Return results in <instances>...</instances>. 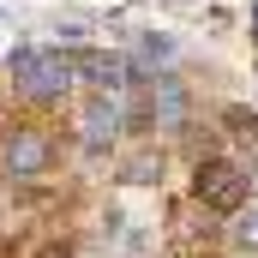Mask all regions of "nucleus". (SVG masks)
<instances>
[{
    "label": "nucleus",
    "instance_id": "1",
    "mask_svg": "<svg viewBox=\"0 0 258 258\" xmlns=\"http://www.w3.org/2000/svg\"><path fill=\"white\" fill-rule=\"evenodd\" d=\"M12 78L30 90V96H66L72 84V60L66 54H42V48H12Z\"/></svg>",
    "mask_w": 258,
    "mask_h": 258
},
{
    "label": "nucleus",
    "instance_id": "2",
    "mask_svg": "<svg viewBox=\"0 0 258 258\" xmlns=\"http://www.w3.org/2000/svg\"><path fill=\"white\" fill-rule=\"evenodd\" d=\"M48 162H54V138H48V132H36V126H12L6 150H0L6 180H36V174H48Z\"/></svg>",
    "mask_w": 258,
    "mask_h": 258
},
{
    "label": "nucleus",
    "instance_id": "3",
    "mask_svg": "<svg viewBox=\"0 0 258 258\" xmlns=\"http://www.w3.org/2000/svg\"><path fill=\"white\" fill-rule=\"evenodd\" d=\"M192 192H198V204H204V210H240V204H246V174H240L234 162L210 156V162H198Z\"/></svg>",
    "mask_w": 258,
    "mask_h": 258
},
{
    "label": "nucleus",
    "instance_id": "4",
    "mask_svg": "<svg viewBox=\"0 0 258 258\" xmlns=\"http://www.w3.org/2000/svg\"><path fill=\"white\" fill-rule=\"evenodd\" d=\"M72 72H78V78H90L96 90H120V84H132V66L120 60V54H96V48L72 54Z\"/></svg>",
    "mask_w": 258,
    "mask_h": 258
},
{
    "label": "nucleus",
    "instance_id": "5",
    "mask_svg": "<svg viewBox=\"0 0 258 258\" xmlns=\"http://www.w3.org/2000/svg\"><path fill=\"white\" fill-rule=\"evenodd\" d=\"M150 120L156 126H180L186 120V90L174 78H156V96H150Z\"/></svg>",
    "mask_w": 258,
    "mask_h": 258
},
{
    "label": "nucleus",
    "instance_id": "6",
    "mask_svg": "<svg viewBox=\"0 0 258 258\" xmlns=\"http://www.w3.org/2000/svg\"><path fill=\"white\" fill-rule=\"evenodd\" d=\"M114 126H120V108H114L108 96H96V102L84 108V138H90V144H102V138H114Z\"/></svg>",
    "mask_w": 258,
    "mask_h": 258
},
{
    "label": "nucleus",
    "instance_id": "7",
    "mask_svg": "<svg viewBox=\"0 0 258 258\" xmlns=\"http://www.w3.org/2000/svg\"><path fill=\"white\" fill-rule=\"evenodd\" d=\"M156 174H162V162H156V156H132L126 168H120V180H132V186H150Z\"/></svg>",
    "mask_w": 258,
    "mask_h": 258
},
{
    "label": "nucleus",
    "instance_id": "8",
    "mask_svg": "<svg viewBox=\"0 0 258 258\" xmlns=\"http://www.w3.org/2000/svg\"><path fill=\"white\" fill-rule=\"evenodd\" d=\"M222 126L234 132V138H258V114L252 108H222Z\"/></svg>",
    "mask_w": 258,
    "mask_h": 258
},
{
    "label": "nucleus",
    "instance_id": "9",
    "mask_svg": "<svg viewBox=\"0 0 258 258\" xmlns=\"http://www.w3.org/2000/svg\"><path fill=\"white\" fill-rule=\"evenodd\" d=\"M240 246H252V252H258V210L240 216Z\"/></svg>",
    "mask_w": 258,
    "mask_h": 258
},
{
    "label": "nucleus",
    "instance_id": "10",
    "mask_svg": "<svg viewBox=\"0 0 258 258\" xmlns=\"http://www.w3.org/2000/svg\"><path fill=\"white\" fill-rule=\"evenodd\" d=\"M36 258H72V252H66V246H42Z\"/></svg>",
    "mask_w": 258,
    "mask_h": 258
},
{
    "label": "nucleus",
    "instance_id": "11",
    "mask_svg": "<svg viewBox=\"0 0 258 258\" xmlns=\"http://www.w3.org/2000/svg\"><path fill=\"white\" fill-rule=\"evenodd\" d=\"M252 36H258V6H252Z\"/></svg>",
    "mask_w": 258,
    "mask_h": 258
},
{
    "label": "nucleus",
    "instance_id": "12",
    "mask_svg": "<svg viewBox=\"0 0 258 258\" xmlns=\"http://www.w3.org/2000/svg\"><path fill=\"white\" fill-rule=\"evenodd\" d=\"M252 6H258V0H252Z\"/></svg>",
    "mask_w": 258,
    "mask_h": 258
}]
</instances>
